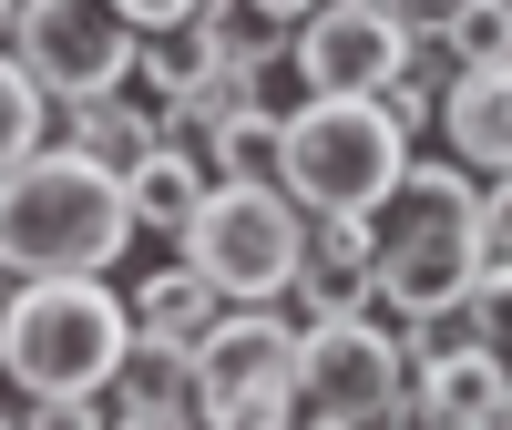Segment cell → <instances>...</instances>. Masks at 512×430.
<instances>
[{"label": "cell", "mask_w": 512, "mask_h": 430, "mask_svg": "<svg viewBox=\"0 0 512 430\" xmlns=\"http://www.w3.org/2000/svg\"><path fill=\"white\" fill-rule=\"evenodd\" d=\"M21 430H113V410L103 400H31Z\"/></svg>", "instance_id": "7402d4cb"}, {"label": "cell", "mask_w": 512, "mask_h": 430, "mask_svg": "<svg viewBox=\"0 0 512 430\" xmlns=\"http://www.w3.org/2000/svg\"><path fill=\"white\" fill-rule=\"evenodd\" d=\"M297 400L328 410V420L400 410V400H410V359H400V338L379 328L369 308H338V318H318V328H297Z\"/></svg>", "instance_id": "ba28073f"}, {"label": "cell", "mask_w": 512, "mask_h": 430, "mask_svg": "<svg viewBox=\"0 0 512 430\" xmlns=\"http://www.w3.org/2000/svg\"><path fill=\"white\" fill-rule=\"evenodd\" d=\"M175 246H185L195 277H216L236 297V308H267V297H287L297 267H308V205L287 185H216Z\"/></svg>", "instance_id": "5b68a950"}, {"label": "cell", "mask_w": 512, "mask_h": 430, "mask_svg": "<svg viewBox=\"0 0 512 430\" xmlns=\"http://www.w3.org/2000/svg\"><path fill=\"white\" fill-rule=\"evenodd\" d=\"M441 144L461 175H512V62H482V72H451L441 82Z\"/></svg>", "instance_id": "7c38bea8"}, {"label": "cell", "mask_w": 512, "mask_h": 430, "mask_svg": "<svg viewBox=\"0 0 512 430\" xmlns=\"http://www.w3.org/2000/svg\"><path fill=\"white\" fill-rule=\"evenodd\" d=\"M205 410L216 400H256V390H297V318L287 308H226L216 338L195 349Z\"/></svg>", "instance_id": "9c48e42d"}, {"label": "cell", "mask_w": 512, "mask_h": 430, "mask_svg": "<svg viewBox=\"0 0 512 430\" xmlns=\"http://www.w3.org/2000/svg\"><path fill=\"white\" fill-rule=\"evenodd\" d=\"M420 62V31L390 11V0H328L287 31V72H297V103L308 93H359L379 103L390 82Z\"/></svg>", "instance_id": "52a82bcc"}, {"label": "cell", "mask_w": 512, "mask_h": 430, "mask_svg": "<svg viewBox=\"0 0 512 430\" xmlns=\"http://www.w3.org/2000/svg\"><path fill=\"white\" fill-rule=\"evenodd\" d=\"M482 267H512V175L482 185Z\"/></svg>", "instance_id": "44dd1931"}, {"label": "cell", "mask_w": 512, "mask_h": 430, "mask_svg": "<svg viewBox=\"0 0 512 430\" xmlns=\"http://www.w3.org/2000/svg\"><path fill=\"white\" fill-rule=\"evenodd\" d=\"M0 297H11V267H0Z\"/></svg>", "instance_id": "484cf974"}, {"label": "cell", "mask_w": 512, "mask_h": 430, "mask_svg": "<svg viewBox=\"0 0 512 430\" xmlns=\"http://www.w3.org/2000/svg\"><path fill=\"white\" fill-rule=\"evenodd\" d=\"M205 195H216V175H205V154H185V144H154L134 175H123L134 236H185L195 215H205Z\"/></svg>", "instance_id": "4fadbf2b"}, {"label": "cell", "mask_w": 512, "mask_h": 430, "mask_svg": "<svg viewBox=\"0 0 512 430\" xmlns=\"http://www.w3.org/2000/svg\"><path fill=\"white\" fill-rule=\"evenodd\" d=\"M103 410H113L123 430H205V379H195V349H175V338H144V328H134V349H123V369H113Z\"/></svg>", "instance_id": "8fae6325"}, {"label": "cell", "mask_w": 512, "mask_h": 430, "mask_svg": "<svg viewBox=\"0 0 512 430\" xmlns=\"http://www.w3.org/2000/svg\"><path fill=\"white\" fill-rule=\"evenodd\" d=\"M226 308H236V297H226L216 277H195V267H164L154 287H134V328H144V338H175V349H205Z\"/></svg>", "instance_id": "9a60e30c"}, {"label": "cell", "mask_w": 512, "mask_h": 430, "mask_svg": "<svg viewBox=\"0 0 512 430\" xmlns=\"http://www.w3.org/2000/svg\"><path fill=\"white\" fill-rule=\"evenodd\" d=\"M11 21H21V0H0V52H11Z\"/></svg>", "instance_id": "d4e9b609"}, {"label": "cell", "mask_w": 512, "mask_h": 430, "mask_svg": "<svg viewBox=\"0 0 512 430\" xmlns=\"http://www.w3.org/2000/svg\"><path fill=\"white\" fill-rule=\"evenodd\" d=\"M431 52L451 72H482V62H512V0H451L441 31H431Z\"/></svg>", "instance_id": "ac0fdd59"}, {"label": "cell", "mask_w": 512, "mask_h": 430, "mask_svg": "<svg viewBox=\"0 0 512 430\" xmlns=\"http://www.w3.org/2000/svg\"><path fill=\"white\" fill-rule=\"evenodd\" d=\"M205 430H297V390H256V400H216Z\"/></svg>", "instance_id": "ffe728a7"}, {"label": "cell", "mask_w": 512, "mask_h": 430, "mask_svg": "<svg viewBox=\"0 0 512 430\" xmlns=\"http://www.w3.org/2000/svg\"><path fill=\"white\" fill-rule=\"evenodd\" d=\"M134 349V297L113 277H21L0 297V379L21 400H103Z\"/></svg>", "instance_id": "7a4b0ae2"}, {"label": "cell", "mask_w": 512, "mask_h": 430, "mask_svg": "<svg viewBox=\"0 0 512 430\" xmlns=\"http://www.w3.org/2000/svg\"><path fill=\"white\" fill-rule=\"evenodd\" d=\"M461 338L512 369V267H482V277H472V297H461Z\"/></svg>", "instance_id": "d6986e66"}, {"label": "cell", "mask_w": 512, "mask_h": 430, "mask_svg": "<svg viewBox=\"0 0 512 430\" xmlns=\"http://www.w3.org/2000/svg\"><path fill=\"white\" fill-rule=\"evenodd\" d=\"M400 175H410V134L390 123V103L359 93L287 103V195L308 215H369Z\"/></svg>", "instance_id": "277c9868"}, {"label": "cell", "mask_w": 512, "mask_h": 430, "mask_svg": "<svg viewBox=\"0 0 512 430\" xmlns=\"http://www.w3.org/2000/svg\"><path fill=\"white\" fill-rule=\"evenodd\" d=\"M369 226H379V297L400 318H461L482 277V175L410 154V175L369 205Z\"/></svg>", "instance_id": "3957f363"}, {"label": "cell", "mask_w": 512, "mask_h": 430, "mask_svg": "<svg viewBox=\"0 0 512 430\" xmlns=\"http://www.w3.org/2000/svg\"><path fill=\"white\" fill-rule=\"evenodd\" d=\"M11 62H21L52 103H93V93H134L144 31L123 21L113 0H21Z\"/></svg>", "instance_id": "8992f818"}, {"label": "cell", "mask_w": 512, "mask_h": 430, "mask_svg": "<svg viewBox=\"0 0 512 430\" xmlns=\"http://www.w3.org/2000/svg\"><path fill=\"white\" fill-rule=\"evenodd\" d=\"M246 11H256V21H277V31H297L308 11H328V0H246Z\"/></svg>", "instance_id": "cb8c5ba5"}, {"label": "cell", "mask_w": 512, "mask_h": 430, "mask_svg": "<svg viewBox=\"0 0 512 430\" xmlns=\"http://www.w3.org/2000/svg\"><path fill=\"white\" fill-rule=\"evenodd\" d=\"M0 430H21V420H0Z\"/></svg>", "instance_id": "4316f807"}, {"label": "cell", "mask_w": 512, "mask_h": 430, "mask_svg": "<svg viewBox=\"0 0 512 430\" xmlns=\"http://www.w3.org/2000/svg\"><path fill=\"white\" fill-rule=\"evenodd\" d=\"M205 175H216V185H287V113L277 103H246L236 123H216Z\"/></svg>", "instance_id": "2e32d148"}, {"label": "cell", "mask_w": 512, "mask_h": 430, "mask_svg": "<svg viewBox=\"0 0 512 430\" xmlns=\"http://www.w3.org/2000/svg\"><path fill=\"white\" fill-rule=\"evenodd\" d=\"M52 144L93 154L103 175H134V164L154 154V113H144L134 93H93V103H62V134H52Z\"/></svg>", "instance_id": "5bb4252c"}, {"label": "cell", "mask_w": 512, "mask_h": 430, "mask_svg": "<svg viewBox=\"0 0 512 430\" xmlns=\"http://www.w3.org/2000/svg\"><path fill=\"white\" fill-rule=\"evenodd\" d=\"M52 134H62V103L41 93V82H31L11 52H0V175H11V164H31Z\"/></svg>", "instance_id": "e0dca14e"}, {"label": "cell", "mask_w": 512, "mask_h": 430, "mask_svg": "<svg viewBox=\"0 0 512 430\" xmlns=\"http://www.w3.org/2000/svg\"><path fill=\"white\" fill-rule=\"evenodd\" d=\"M410 410H420V430H512V369L472 338H441L410 369Z\"/></svg>", "instance_id": "30bf717a"}, {"label": "cell", "mask_w": 512, "mask_h": 430, "mask_svg": "<svg viewBox=\"0 0 512 430\" xmlns=\"http://www.w3.org/2000/svg\"><path fill=\"white\" fill-rule=\"evenodd\" d=\"M113 11L134 21V31H185V21L205 11V0H113Z\"/></svg>", "instance_id": "603a6c76"}, {"label": "cell", "mask_w": 512, "mask_h": 430, "mask_svg": "<svg viewBox=\"0 0 512 430\" xmlns=\"http://www.w3.org/2000/svg\"><path fill=\"white\" fill-rule=\"evenodd\" d=\"M134 246V205H123V175H103L93 154L41 144L31 164L0 175V267L21 277H103L113 256Z\"/></svg>", "instance_id": "6da1fadb"}]
</instances>
